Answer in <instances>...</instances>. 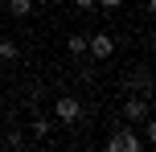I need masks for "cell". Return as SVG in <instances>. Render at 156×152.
<instances>
[{
  "label": "cell",
  "mask_w": 156,
  "mask_h": 152,
  "mask_svg": "<svg viewBox=\"0 0 156 152\" xmlns=\"http://www.w3.org/2000/svg\"><path fill=\"white\" fill-rule=\"evenodd\" d=\"M54 115H58V123H78L82 119V103H78L74 95H62V99H54Z\"/></svg>",
  "instance_id": "obj_1"
},
{
  "label": "cell",
  "mask_w": 156,
  "mask_h": 152,
  "mask_svg": "<svg viewBox=\"0 0 156 152\" xmlns=\"http://www.w3.org/2000/svg\"><path fill=\"white\" fill-rule=\"evenodd\" d=\"M0 58H4V62H16V58H21V45H16V41H0Z\"/></svg>",
  "instance_id": "obj_8"
},
{
  "label": "cell",
  "mask_w": 156,
  "mask_h": 152,
  "mask_svg": "<svg viewBox=\"0 0 156 152\" xmlns=\"http://www.w3.org/2000/svg\"><path fill=\"white\" fill-rule=\"evenodd\" d=\"M107 152H144V140L136 136L132 128H123V132H115V136L107 140Z\"/></svg>",
  "instance_id": "obj_2"
},
{
  "label": "cell",
  "mask_w": 156,
  "mask_h": 152,
  "mask_svg": "<svg viewBox=\"0 0 156 152\" xmlns=\"http://www.w3.org/2000/svg\"><path fill=\"white\" fill-rule=\"evenodd\" d=\"M94 4H103V8H119L123 0H94Z\"/></svg>",
  "instance_id": "obj_10"
},
{
  "label": "cell",
  "mask_w": 156,
  "mask_h": 152,
  "mask_svg": "<svg viewBox=\"0 0 156 152\" xmlns=\"http://www.w3.org/2000/svg\"><path fill=\"white\" fill-rule=\"evenodd\" d=\"M86 54H90L94 62H107V58L115 54V37H111V33H94V37H86Z\"/></svg>",
  "instance_id": "obj_3"
},
{
  "label": "cell",
  "mask_w": 156,
  "mask_h": 152,
  "mask_svg": "<svg viewBox=\"0 0 156 152\" xmlns=\"http://www.w3.org/2000/svg\"><path fill=\"white\" fill-rule=\"evenodd\" d=\"M66 54H74V58L86 54V37H82V33H70V37H66Z\"/></svg>",
  "instance_id": "obj_5"
},
{
  "label": "cell",
  "mask_w": 156,
  "mask_h": 152,
  "mask_svg": "<svg viewBox=\"0 0 156 152\" xmlns=\"http://www.w3.org/2000/svg\"><path fill=\"white\" fill-rule=\"evenodd\" d=\"M4 8H8L12 16H29V12H33V0H4Z\"/></svg>",
  "instance_id": "obj_6"
},
{
  "label": "cell",
  "mask_w": 156,
  "mask_h": 152,
  "mask_svg": "<svg viewBox=\"0 0 156 152\" xmlns=\"http://www.w3.org/2000/svg\"><path fill=\"white\" fill-rule=\"evenodd\" d=\"M33 136H37V140L49 136V119H45V115H37V119H33Z\"/></svg>",
  "instance_id": "obj_9"
},
{
  "label": "cell",
  "mask_w": 156,
  "mask_h": 152,
  "mask_svg": "<svg viewBox=\"0 0 156 152\" xmlns=\"http://www.w3.org/2000/svg\"><path fill=\"white\" fill-rule=\"evenodd\" d=\"M74 4H78V8H94V0H74Z\"/></svg>",
  "instance_id": "obj_11"
},
{
  "label": "cell",
  "mask_w": 156,
  "mask_h": 152,
  "mask_svg": "<svg viewBox=\"0 0 156 152\" xmlns=\"http://www.w3.org/2000/svg\"><path fill=\"white\" fill-rule=\"evenodd\" d=\"M144 90V99H148V90H152V82H148V70H140V74H136V78H127V90Z\"/></svg>",
  "instance_id": "obj_7"
},
{
  "label": "cell",
  "mask_w": 156,
  "mask_h": 152,
  "mask_svg": "<svg viewBox=\"0 0 156 152\" xmlns=\"http://www.w3.org/2000/svg\"><path fill=\"white\" fill-rule=\"evenodd\" d=\"M123 115H127L132 123H140L144 115H148V99H144V95H127V103H123Z\"/></svg>",
  "instance_id": "obj_4"
},
{
  "label": "cell",
  "mask_w": 156,
  "mask_h": 152,
  "mask_svg": "<svg viewBox=\"0 0 156 152\" xmlns=\"http://www.w3.org/2000/svg\"><path fill=\"white\" fill-rule=\"evenodd\" d=\"M41 4H58V0H41Z\"/></svg>",
  "instance_id": "obj_12"
}]
</instances>
